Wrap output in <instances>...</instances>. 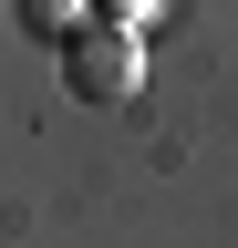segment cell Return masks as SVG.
Returning a JSON list of instances; mask_svg holds the SVG:
<instances>
[{
  "label": "cell",
  "mask_w": 238,
  "mask_h": 248,
  "mask_svg": "<svg viewBox=\"0 0 238 248\" xmlns=\"http://www.w3.org/2000/svg\"><path fill=\"white\" fill-rule=\"evenodd\" d=\"M63 93H73V104H135V93H145V31L83 21L63 42Z\"/></svg>",
  "instance_id": "cell-1"
},
{
  "label": "cell",
  "mask_w": 238,
  "mask_h": 248,
  "mask_svg": "<svg viewBox=\"0 0 238 248\" xmlns=\"http://www.w3.org/2000/svg\"><path fill=\"white\" fill-rule=\"evenodd\" d=\"M21 21H32V42H52V52H63L73 31H83V0H21Z\"/></svg>",
  "instance_id": "cell-2"
}]
</instances>
